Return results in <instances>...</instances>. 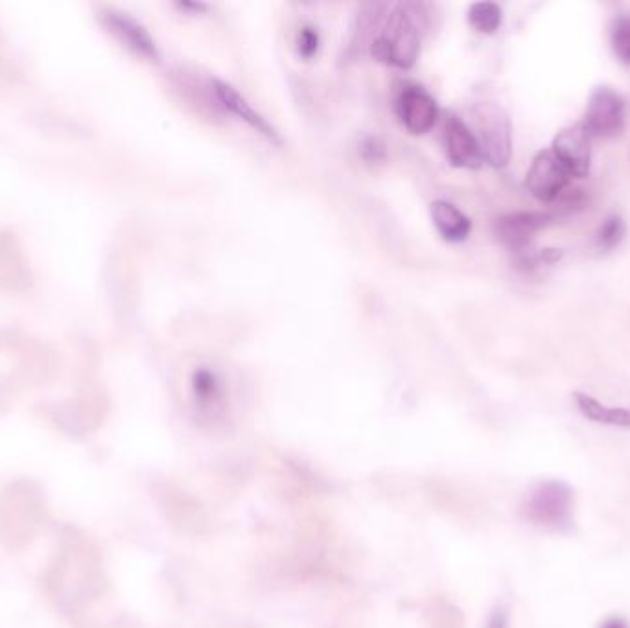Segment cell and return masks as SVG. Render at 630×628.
<instances>
[{
  "mask_svg": "<svg viewBox=\"0 0 630 628\" xmlns=\"http://www.w3.org/2000/svg\"><path fill=\"white\" fill-rule=\"evenodd\" d=\"M443 142L446 157L454 166L479 168L483 164L478 139L461 118L450 115L444 120Z\"/></svg>",
  "mask_w": 630,
  "mask_h": 628,
  "instance_id": "cell-8",
  "label": "cell"
},
{
  "mask_svg": "<svg viewBox=\"0 0 630 628\" xmlns=\"http://www.w3.org/2000/svg\"><path fill=\"white\" fill-rule=\"evenodd\" d=\"M212 87H214V93L218 96L220 104H222L225 109H229L236 117L242 118L245 124H249V126L255 129L257 133H260L262 137H266L271 144H275V146L282 144L279 131L273 128L268 120L262 117L260 113H257V111L249 105V102L245 100L244 96L238 93L234 87L227 85V83L220 82V80H214Z\"/></svg>",
  "mask_w": 630,
  "mask_h": 628,
  "instance_id": "cell-10",
  "label": "cell"
},
{
  "mask_svg": "<svg viewBox=\"0 0 630 628\" xmlns=\"http://www.w3.org/2000/svg\"><path fill=\"white\" fill-rule=\"evenodd\" d=\"M424 19L426 13L420 4H397L385 15L384 24L371 43L374 59L398 69H411L419 59Z\"/></svg>",
  "mask_w": 630,
  "mask_h": 628,
  "instance_id": "cell-1",
  "label": "cell"
},
{
  "mask_svg": "<svg viewBox=\"0 0 630 628\" xmlns=\"http://www.w3.org/2000/svg\"><path fill=\"white\" fill-rule=\"evenodd\" d=\"M599 628H630L629 621L621 616H610L599 625Z\"/></svg>",
  "mask_w": 630,
  "mask_h": 628,
  "instance_id": "cell-21",
  "label": "cell"
},
{
  "mask_svg": "<svg viewBox=\"0 0 630 628\" xmlns=\"http://www.w3.org/2000/svg\"><path fill=\"white\" fill-rule=\"evenodd\" d=\"M592 137L612 139L625 129V102L612 87L601 85L588 98L583 120Z\"/></svg>",
  "mask_w": 630,
  "mask_h": 628,
  "instance_id": "cell-4",
  "label": "cell"
},
{
  "mask_svg": "<svg viewBox=\"0 0 630 628\" xmlns=\"http://www.w3.org/2000/svg\"><path fill=\"white\" fill-rule=\"evenodd\" d=\"M397 113L404 128L413 135H424L432 131L439 118V109L435 100L419 87H408L400 93L397 100Z\"/></svg>",
  "mask_w": 630,
  "mask_h": 628,
  "instance_id": "cell-9",
  "label": "cell"
},
{
  "mask_svg": "<svg viewBox=\"0 0 630 628\" xmlns=\"http://www.w3.org/2000/svg\"><path fill=\"white\" fill-rule=\"evenodd\" d=\"M179 8L181 10H190V12H205L207 10V6L205 4H199V2H183V4H179Z\"/></svg>",
  "mask_w": 630,
  "mask_h": 628,
  "instance_id": "cell-22",
  "label": "cell"
},
{
  "mask_svg": "<svg viewBox=\"0 0 630 628\" xmlns=\"http://www.w3.org/2000/svg\"><path fill=\"white\" fill-rule=\"evenodd\" d=\"M551 223V216L544 212H514L502 216L496 221L494 231L498 240L502 242L513 255L529 251V245L535 240L542 229Z\"/></svg>",
  "mask_w": 630,
  "mask_h": 628,
  "instance_id": "cell-7",
  "label": "cell"
},
{
  "mask_svg": "<svg viewBox=\"0 0 630 628\" xmlns=\"http://www.w3.org/2000/svg\"><path fill=\"white\" fill-rule=\"evenodd\" d=\"M192 393L201 408H216L222 402V384L209 369H198L192 374Z\"/></svg>",
  "mask_w": 630,
  "mask_h": 628,
  "instance_id": "cell-14",
  "label": "cell"
},
{
  "mask_svg": "<svg viewBox=\"0 0 630 628\" xmlns=\"http://www.w3.org/2000/svg\"><path fill=\"white\" fill-rule=\"evenodd\" d=\"M612 48L621 63L630 65V17H619L612 26Z\"/></svg>",
  "mask_w": 630,
  "mask_h": 628,
  "instance_id": "cell-17",
  "label": "cell"
},
{
  "mask_svg": "<svg viewBox=\"0 0 630 628\" xmlns=\"http://www.w3.org/2000/svg\"><path fill=\"white\" fill-rule=\"evenodd\" d=\"M573 490L559 479L538 483L527 494L524 503L525 520L531 524L555 531H568L573 527Z\"/></svg>",
  "mask_w": 630,
  "mask_h": 628,
  "instance_id": "cell-3",
  "label": "cell"
},
{
  "mask_svg": "<svg viewBox=\"0 0 630 628\" xmlns=\"http://www.w3.org/2000/svg\"><path fill=\"white\" fill-rule=\"evenodd\" d=\"M319 50V34L312 26H304L297 35V52L304 59H312Z\"/></svg>",
  "mask_w": 630,
  "mask_h": 628,
  "instance_id": "cell-18",
  "label": "cell"
},
{
  "mask_svg": "<svg viewBox=\"0 0 630 628\" xmlns=\"http://www.w3.org/2000/svg\"><path fill=\"white\" fill-rule=\"evenodd\" d=\"M625 234H627L625 221L618 214H612V216H608L607 220L601 223L597 236H595V242H597V247L601 251H612V249H616L623 242Z\"/></svg>",
  "mask_w": 630,
  "mask_h": 628,
  "instance_id": "cell-16",
  "label": "cell"
},
{
  "mask_svg": "<svg viewBox=\"0 0 630 628\" xmlns=\"http://www.w3.org/2000/svg\"><path fill=\"white\" fill-rule=\"evenodd\" d=\"M111 28L115 30V34L122 37V41L128 45L129 48H133L135 52H139L146 58L157 59L159 58V52L157 47L153 43L150 34L135 23L133 19H129L126 15H120V13H113L111 15Z\"/></svg>",
  "mask_w": 630,
  "mask_h": 628,
  "instance_id": "cell-13",
  "label": "cell"
},
{
  "mask_svg": "<svg viewBox=\"0 0 630 628\" xmlns=\"http://www.w3.org/2000/svg\"><path fill=\"white\" fill-rule=\"evenodd\" d=\"M502 19V8L494 2H476L468 8V23L479 34H496L502 26Z\"/></svg>",
  "mask_w": 630,
  "mask_h": 628,
  "instance_id": "cell-15",
  "label": "cell"
},
{
  "mask_svg": "<svg viewBox=\"0 0 630 628\" xmlns=\"http://www.w3.org/2000/svg\"><path fill=\"white\" fill-rule=\"evenodd\" d=\"M360 153H362L363 161L369 164L384 163L385 157H387L384 142L376 139V137L363 140Z\"/></svg>",
  "mask_w": 630,
  "mask_h": 628,
  "instance_id": "cell-19",
  "label": "cell"
},
{
  "mask_svg": "<svg viewBox=\"0 0 630 628\" xmlns=\"http://www.w3.org/2000/svg\"><path fill=\"white\" fill-rule=\"evenodd\" d=\"M472 122L483 161L494 168L507 166L513 155V129L507 113L498 104L481 102L472 111Z\"/></svg>",
  "mask_w": 630,
  "mask_h": 628,
  "instance_id": "cell-2",
  "label": "cell"
},
{
  "mask_svg": "<svg viewBox=\"0 0 630 628\" xmlns=\"http://www.w3.org/2000/svg\"><path fill=\"white\" fill-rule=\"evenodd\" d=\"M551 153L570 177L583 179L592 168V135L584 128L583 122L560 129L551 144Z\"/></svg>",
  "mask_w": 630,
  "mask_h": 628,
  "instance_id": "cell-5",
  "label": "cell"
},
{
  "mask_svg": "<svg viewBox=\"0 0 630 628\" xmlns=\"http://www.w3.org/2000/svg\"><path fill=\"white\" fill-rule=\"evenodd\" d=\"M487 628H509V617L503 608H496L489 619Z\"/></svg>",
  "mask_w": 630,
  "mask_h": 628,
  "instance_id": "cell-20",
  "label": "cell"
},
{
  "mask_svg": "<svg viewBox=\"0 0 630 628\" xmlns=\"http://www.w3.org/2000/svg\"><path fill=\"white\" fill-rule=\"evenodd\" d=\"M432 218L435 229L448 242L467 240L472 221L448 201H435L432 205Z\"/></svg>",
  "mask_w": 630,
  "mask_h": 628,
  "instance_id": "cell-11",
  "label": "cell"
},
{
  "mask_svg": "<svg viewBox=\"0 0 630 628\" xmlns=\"http://www.w3.org/2000/svg\"><path fill=\"white\" fill-rule=\"evenodd\" d=\"M570 174L557 161V157L549 152H540L533 159L527 172L525 185L533 198L542 203H553L570 185Z\"/></svg>",
  "mask_w": 630,
  "mask_h": 628,
  "instance_id": "cell-6",
  "label": "cell"
},
{
  "mask_svg": "<svg viewBox=\"0 0 630 628\" xmlns=\"http://www.w3.org/2000/svg\"><path fill=\"white\" fill-rule=\"evenodd\" d=\"M573 400L584 419L592 420L595 424H605V426L630 428V409L607 408L599 400H595L594 396L579 393V391L573 393Z\"/></svg>",
  "mask_w": 630,
  "mask_h": 628,
  "instance_id": "cell-12",
  "label": "cell"
}]
</instances>
